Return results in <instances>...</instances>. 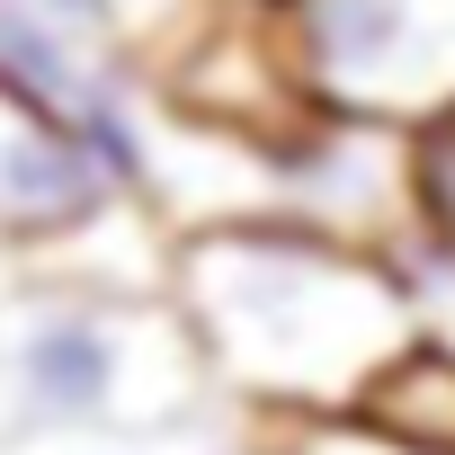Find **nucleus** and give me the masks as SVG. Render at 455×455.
Instances as JSON below:
<instances>
[{
    "label": "nucleus",
    "instance_id": "obj_1",
    "mask_svg": "<svg viewBox=\"0 0 455 455\" xmlns=\"http://www.w3.org/2000/svg\"><path fill=\"white\" fill-rule=\"evenodd\" d=\"M205 384L242 419H348L411 348V304L384 251L242 214L170 233L161 277Z\"/></svg>",
    "mask_w": 455,
    "mask_h": 455
},
{
    "label": "nucleus",
    "instance_id": "obj_4",
    "mask_svg": "<svg viewBox=\"0 0 455 455\" xmlns=\"http://www.w3.org/2000/svg\"><path fill=\"white\" fill-rule=\"evenodd\" d=\"M251 170H259L268 223H295V233H322L348 251H384V259L411 242V134L304 108L295 125L251 143Z\"/></svg>",
    "mask_w": 455,
    "mask_h": 455
},
{
    "label": "nucleus",
    "instance_id": "obj_6",
    "mask_svg": "<svg viewBox=\"0 0 455 455\" xmlns=\"http://www.w3.org/2000/svg\"><path fill=\"white\" fill-rule=\"evenodd\" d=\"M348 419L375 428V437H393V446H411V455H455V366L411 339V348L366 384V402H357Z\"/></svg>",
    "mask_w": 455,
    "mask_h": 455
},
{
    "label": "nucleus",
    "instance_id": "obj_2",
    "mask_svg": "<svg viewBox=\"0 0 455 455\" xmlns=\"http://www.w3.org/2000/svg\"><path fill=\"white\" fill-rule=\"evenodd\" d=\"M223 411L170 295L19 277L0 295V437H152Z\"/></svg>",
    "mask_w": 455,
    "mask_h": 455
},
{
    "label": "nucleus",
    "instance_id": "obj_8",
    "mask_svg": "<svg viewBox=\"0 0 455 455\" xmlns=\"http://www.w3.org/2000/svg\"><path fill=\"white\" fill-rule=\"evenodd\" d=\"M0 455H251V419L242 428H214V411H205V419L152 428V437H0Z\"/></svg>",
    "mask_w": 455,
    "mask_h": 455
},
{
    "label": "nucleus",
    "instance_id": "obj_5",
    "mask_svg": "<svg viewBox=\"0 0 455 455\" xmlns=\"http://www.w3.org/2000/svg\"><path fill=\"white\" fill-rule=\"evenodd\" d=\"M125 223L152 214L99 170V152L72 125L0 99V251L19 259V277H72L90 242L125 233Z\"/></svg>",
    "mask_w": 455,
    "mask_h": 455
},
{
    "label": "nucleus",
    "instance_id": "obj_3",
    "mask_svg": "<svg viewBox=\"0 0 455 455\" xmlns=\"http://www.w3.org/2000/svg\"><path fill=\"white\" fill-rule=\"evenodd\" d=\"M304 108L384 134L455 116V0H268Z\"/></svg>",
    "mask_w": 455,
    "mask_h": 455
},
{
    "label": "nucleus",
    "instance_id": "obj_7",
    "mask_svg": "<svg viewBox=\"0 0 455 455\" xmlns=\"http://www.w3.org/2000/svg\"><path fill=\"white\" fill-rule=\"evenodd\" d=\"M393 277H402V304H411V339L455 366V242L411 233L393 251Z\"/></svg>",
    "mask_w": 455,
    "mask_h": 455
},
{
    "label": "nucleus",
    "instance_id": "obj_9",
    "mask_svg": "<svg viewBox=\"0 0 455 455\" xmlns=\"http://www.w3.org/2000/svg\"><path fill=\"white\" fill-rule=\"evenodd\" d=\"M411 233L455 242V116L411 134Z\"/></svg>",
    "mask_w": 455,
    "mask_h": 455
},
{
    "label": "nucleus",
    "instance_id": "obj_10",
    "mask_svg": "<svg viewBox=\"0 0 455 455\" xmlns=\"http://www.w3.org/2000/svg\"><path fill=\"white\" fill-rule=\"evenodd\" d=\"M251 455H411L357 419H251Z\"/></svg>",
    "mask_w": 455,
    "mask_h": 455
}]
</instances>
